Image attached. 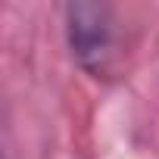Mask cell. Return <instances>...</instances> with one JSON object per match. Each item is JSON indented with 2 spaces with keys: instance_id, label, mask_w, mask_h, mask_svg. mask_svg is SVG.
<instances>
[{
  "instance_id": "cell-1",
  "label": "cell",
  "mask_w": 159,
  "mask_h": 159,
  "mask_svg": "<svg viewBox=\"0 0 159 159\" xmlns=\"http://www.w3.org/2000/svg\"><path fill=\"white\" fill-rule=\"evenodd\" d=\"M66 41L75 66L94 81H116L125 69V34L109 3L75 0L62 7Z\"/></svg>"
}]
</instances>
